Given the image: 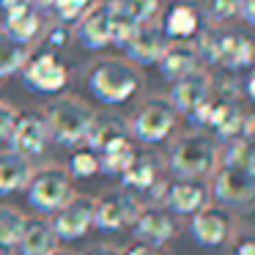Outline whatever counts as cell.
<instances>
[{"mask_svg":"<svg viewBox=\"0 0 255 255\" xmlns=\"http://www.w3.org/2000/svg\"><path fill=\"white\" fill-rule=\"evenodd\" d=\"M211 189H214V198L220 203L228 206L250 203L255 195V170L217 165V170L211 173Z\"/></svg>","mask_w":255,"mask_h":255,"instance_id":"30bf717a","label":"cell"},{"mask_svg":"<svg viewBox=\"0 0 255 255\" xmlns=\"http://www.w3.org/2000/svg\"><path fill=\"white\" fill-rule=\"evenodd\" d=\"M217 165H228V167H247V170H255V148L253 140H231L220 148L217 154Z\"/></svg>","mask_w":255,"mask_h":255,"instance_id":"484cf974","label":"cell"},{"mask_svg":"<svg viewBox=\"0 0 255 255\" xmlns=\"http://www.w3.org/2000/svg\"><path fill=\"white\" fill-rule=\"evenodd\" d=\"M140 211V200L127 189H110V192L94 198V225L99 231H121L124 225H132Z\"/></svg>","mask_w":255,"mask_h":255,"instance_id":"ba28073f","label":"cell"},{"mask_svg":"<svg viewBox=\"0 0 255 255\" xmlns=\"http://www.w3.org/2000/svg\"><path fill=\"white\" fill-rule=\"evenodd\" d=\"M0 33L6 36V39L17 41V44L30 47L41 36V14L36 8H19V11L3 14Z\"/></svg>","mask_w":255,"mask_h":255,"instance_id":"44dd1931","label":"cell"},{"mask_svg":"<svg viewBox=\"0 0 255 255\" xmlns=\"http://www.w3.org/2000/svg\"><path fill=\"white\" fill-rule=\"evenodd\" d=\"M14 118H17V110H14L8 102L0 99V140L8 137V132H11V127H14Z\"/></svg>","mask_w":255,"mask_h":255,"instance_id":"e575fe53","label":"cell"},{"mask_svg":"<svg viewBox=\"0 0 255 255\" xmlns=\"http://www.w3.org/2000/svg\"><path fill=\"white\" fill-rule=\"evenodd\" d=\"M50 255H77V253H72V250H63V247H55Z\"/></svg>","mask_w":255,"mask_h":255,"instance_id":"b9f144b4","label":"cell"},{"mask_svg":"<svg viewBox=\"0 0 255 255\" xmlns=\"http://www.w3.org/2000/svg\"><path fill=\"white\" fill-rule=\"evenodd\" d=\"M69 178H91L99 173V156L94 154L91 148H80L72 154V159H69Z\"/></svg>","mask_w":255,"mask_h":255,"instance_id":"1f68e13d","label":"cell"},{"mask_svg":"<svg viewBox=\"0 0 255 255\" xmlns=\"http://www.w3.org/2000/svg\"><path fill=\"white\" fill-rule=\"evenodd\" d=\"M167 44L170 41H167L165 30H162V22L151 19V22H143L134 28V33L129 36L124 52H127V61L132 66H151V63L159 61V55L165 52Z\"/></svg>","mask_w":255,"mask_h":255,"instance_id":"7c38bea8","label":"cell"},{"mask_svg":"<svg viewBox=\"0 0 255 255\" xmlns=\"http://www.w3.org/2000/svg\"><path fill=\"white\" fill-rule=\"evenodd\" d=\"M33 176V162L14 151H0V195H14L28 187Z\"/></svg>","mask_w":255,"mask_h":255,"instance_id":"7402d4cb","label":"cell"},{"mask_svg":"<svg viewBox=\"0 0 255 255\" xmlns=\"http://www.w3.org/2000/svg\"><path fill=\"white\" fill-rule=\"evenodd\" d=\"M22 83L33 94H61L69 83V69L63 66V61L50 50H36L30 52V58L22 66Z\"/></svg>","mask_w":255,"mask_h":255,"instance_id":"8992f818","label":"cell"},{"mask_svg":"<svg viewBox=\"0 0 255 255\" xmlns=\"http://www.w3.org/2000/svg\"><path fill=\"white\" fill-rule=\"evenodd\" d=\"M176 228L178 225L173 214L165 211L162 206H143L132 220V233L137 236V242L151 244V247H162L165 242H170L176 236Z\"/></svg>","mask_w":255,"mask_h":255,"instance_id":"4fadbf2b","label":"cell"},{"mask_svg":"<svg viewBox=\"0 0 255 255\" xmlns=\"http://www.w3.org/2000/svg\"><path fill=\"white\" fill-rule=\"evenodd\" d=\"M195 8H200L211 25H222L236 17L239 0H195Z\"/></svg>","mask_w":255,"mask_h":255,"instance_id":"4dcf8cb0","label":"cell"},{"mask_svg":"<svg viewBox=\"0 0 255 255\" xmlns=\"http://www.w3.org/2000/svg\"><path fill=\"white\" fill-rule=\"evenodd\" d=\"M85 255H124L118 247H113V244H99V247H91Z\"/></svg>","mask_w":255,"mask_h":255,"instance_id":"ab89813d","label":"cell"},{"mask_svg":"<svg viewBox=\"0 0 255 255\" xmlns=\"http://www.w3.org/2000/svg\"><path fill=\"white\" fill-rule=\"evenodd\" d=\"M211 91V74L209 72H195V74H187V77L176 80L170 85V94H167V102L173 105V110L181 113V116H192L200 105L206 102Z\"/></svg>","mask_w":255,"mask_h":255,"instance_id":"5bb4252c","label":"cell"},{"mask_svg":"<svg viewBox=\"0 0 255 255\" xmlns=\"http://www.w3.org/2000/svg\"><path fill=\"white\" fill-rule=\"evenodd\" d=\"M134 154H137V148H134L132 137L113 140L105 148L96 151V156H99V170L105 173V176H121L129 167V162L134 159Z\"/></svg>","mask_w":255,"mask_h":255,"instance_id":"d4e9b609","label":"cell"},{"mask_svg":"<svg viewBox=\"0 0 255 255\" xmlns=\"http://www.w3.org/2000/svg\"><path fill=\"white\" fill-rule=\"evenodd\" d=\"M189 236L200 247H220L233 236V217L222 206H203L198 214H192Z\"/></svg>","mask_w":255,"mask_h":255,"instance_id":"8fae6325","label":"cell"},{"mask_svg":"<svg viewBox=\"0 0 255 255\" xmlns=\"http://www.w3.org/2000/svg\"><path fill=\"white\" fill-rule=\"evenodd\" d=\"M25 228V214L14 206H0V247H14Z\"/></svg>","mask_w":255,"mask_h":255,"instance_id":"f1b7e54d","label":"cell"},{"mask_svg":"<svg viewBox=\"0 0 255 255\" xmlns=\"http://www.w3.org/2000/svg\"><path fill=\"white\" fill-rule=\"evenodd\" d=\"M33 8L39 11V8H50V0H33Z\"/></svg>","mask_w":255,"mask_h":255,"instance_id":"60d3db41","label":"cell"},{"mask_svg":"<svg viewBox=\"0 0 255 255\" xmlns=\"http://www.w3.org/2000/svg\"><path fill=\"white\" fill-rule=\"evenodd\" d=\"M236 17H242L244 25H255V0H239Z\"/></svg>","mask_w":255,"mask_h":255,"instance_id":"d590c367","label":"cell"},{"mask_svg":"<svg viewBox=\"0 0 255 255\" xmlns=\"http://www.w3.org/2000/svg\"><path fill=\"white\" fill-rule=\"evenodd\" d=\"M28 58H30V47L17 44V41L6 39V36L0 33V80L14 72H22Z\"/></svg>","mask_w":255,"mask_h":255,"instance_id":"4316f807","label":"cell"},{"mask_svg":"<svg viewBox=\"0 0 255 255\" xmlns=\"http://www.w3.org/2000/svg\"><path fill=\"white\" fill-rule=\"evenodd\" d=\"M118 6L129 14L137 25L151 22L159 14V0H118Z\"/></svg>","mask_w":255,"mask_h":255,"instance_id":"d6a6232c","label":"cell"},{"mask_svg":"<svg viewBox=\"0 0 255 255\" xmlns=\"http://www.w3.org/2000/svg\"><path fill=\"white\" fill-rule=\"evenodd\" d=\"M124 255H167V253L162 247H151V244H140L137 242L134 247H129Z\"/></svg>","mask_w":255,"mask_h":255,"instance_id":"8d00e7d4","label":"cell"},{"mask_svg":"<svg viewBox=\"0 0 255 255\" xmlns=\"http://www.w3.org/2000/svg\"><path fill=\"white\" fill-rule=\"evenodd\" d=\"M143 88V74L124 58H102L88 72V91L102 105H124Z\"/></svg>","mask_w":255,"mask_h":255,"instance_id":"6da1fadb","label":"cell"},{"mask_svg":"<svg viewBox=\"0 0 255 255\" xmlns=\"http://www.w3.org/2000/svg\"><path fill=\"white\" fill-rule=\"evenodd\" d=\"M25 189H28L30 209L39 217L55 214V211L74 195L69 173L58 165H44V167H39V170H33V176H30V181Z\"/></svg>","mask_w":255,"mask_h":255,"instance_id":"277c9868","label":"cell"},{"mask_svg":"<svg viewBox=\"0 0 255 255\" xmlns=\"http://www.w3.org/2000/svg\"><path fill=\"white\" fill-rule=\"evenodd\" d=\"M233 255H255V242L250 236L239 239V242L233 244Z\"/></svg>","mask_w":255,"mask_h":255,"instance_id":"f35d334b","label":"cell"},{"mask_svg":"<svg viewBox=\"0 0 255 255\" xmlns=\"http://www.w3.org/2000/svg\"><path fill=\"white\" fill-rule=\"evenodd\" d=\"M121 178L127 189L145 192L151 184H156L162 178V156L154 154V151H137L134 159L129 162V167L121 173Z\"/></svg>","mask_w":255,"mask_h":255,"instance_id":"ffe728a7","label":"cell"},{"mask_svg":"<svg viewBox=\"0 0 255 255\" xmlns=\"http://www.w3.org/2000/svg\"><path fill=\"white\" fill-rule=\"evenodd\" d=\"M47 121V132L55 143L66 145H83L85 134H88V127L94 121L96 113L85 105L77 96H58L47 105V110L41 113Z\"/></svg>","mask_w":255,"mask_h":255,"instance_id":"3957f363","label":"cell"},{"mask_svg":"<svg viewBox=\"0 0 255 255\" xmlns=\"http://www.w3.org/2000/svg\"><path fill=\"white\" fill-rule=\"evenodd\" d=\"M156 66H159L162 80H167V83H176V80L187 77V74L200 72V61H198L192 41H170L165 47V52L159 55Z\"/></svg>","mask_w":255,"mask_h":255,"instance_id":"e0dca14e","label":"cell"},{"mask_svg":"<svg viewBox=\"0 0 255 255\" xmlns=\"http://www.w3.org/2000/svg\"><path fill=\"white\" fill-rule=\"evenodd\" d=\"M0 255H14L11 247H0Z\"/></svg>","mask_w":255,"mask_h":255,"instance_id":"7bdbcfd3","label":"cell"},{"mask_svg":"<svg viewBox=\"0 0 255 255\" xmlns=\"http://www.w3.org/2000/svg\"><path fill=\"white\" fill-rule=\"evenodd\" d=\"M118 137H129L127 124H124L118 116L102 113V116H94V121H91L88 134H85L83 143H85V148H91L96 154L99 148H105L107 143H113V140H118Z\"/></svg>","mask_w":255,"mask_h":255,"instance_id":"cb8c5ba5","label":"cell"},{"mask_svg":"<svg viewBox=\"0 0 255 255\" xmlns=\"http://www.w3.org/2000/svg\"><path fill=\"white\" fill-rule=\"evenodd\" d=\"M217 140L206 132H187L173 143L170 148V173L181 181H200L217 170Z\"/></svg>","mask_w":255,"mask_h":255,"instance_id":"7a4b0ae2","label":"cell"},{"mask_svg":"<svg viewBox=\"0 0 255 255\" xmlns=\"http://www.w3.org/2000/svg\"><path fill=\"white\" fill-rule=\"evenodd\" d=\"M96 0H50V11L58 19V25H74Z\"/></svg>","mask_w":255,"mask_h":255,"instance_id":"f546056e","label":"cell"},{"mask_svg":"<svg viewBox=\"0 0 255 255\" xmlns=\"http://www.w3.org/2000/svg\"><path fill=\"white\" fill-rule=\"evenodd\" d=\"M209 203V187L203 181H173L167 184L165 200H162V209L170 211V214H198L203 206Z\"/></svg>","mask_w":255,"mask_h":255,"instance_id":"2e32d148","label":"cell"},{"mask_svg":"<svg viewBox=\"0 0 255 255\" xmlns=\"http://www.w3.org/2000/svg\"><path fill=\"white\" fill-rule=\"evenodd\" d=\"M52 233L61 242H74L88 233L94 225V198L91 195H72L50 220Z\"/></svg>","mask_w":255,"mask_h":255,"instance_id":"9c48e42d","label":"cell"},{"mask_svg":"<svg viewBox=\"0 0 255 255\" xmlns=\"http://www.w3.org/2000/svg\"><path fill=\"white\" fill-rule=\"evenodd\" d=\"M105 3H107V11H110V44H116V47L124 50L127 41H129V36L134 33V28H137V22L118 6V0H105Z\"/></svg>","mask_w":255,"mask_h":255,"instance_id":"83f0119b","label":"cell"},{"mask_svg":"<svg viewBox=\"0 0 255 255\" xmlns=\"http://www.w3.org/2000/svg\"><path fill=\"white\" fill-rule=\"evenodd\" d=\"M0 8H3V14L19 11V8H33V0H0Z\"/></svg>","mask_w":255,"mask_h":255,"instance_id":"74e56055","label":"cell"},{"mask_svg":"<svg viewBox=\"0 0 255 255\" xmlns=\"http://www.w3.org/2000/svg\"><path fill=\"white\" fill-rule=\"evenodd\" d=\"M72 36L85 47V50H102L110 44V11L107 3H94L83 17L77 19V28L72 30Z\"/></svg>","mask_w":255,"mask_h":255,"instance_id":"9a60e30c","label":"cell"},{"mask_svg":"<svg viewBox=\"0 0 255 255\" xmlns=\"http://www.w3.org/2000/svg\"><path fill=\"white\" fill-rule=\"evenodd\" d=\"M253 63V41L247 33H228L220 30V52H217V69H225V72H242L250 69Z\"/></svg>","mask_w":255,"mask_h":255,"instance_id":"ac0fdd59","label":"cell"},{"mask_svg":"<svg viewBox=\"0 0 255 255\" xmlns=\"http://www.w3.org/2000/svg\"><path fill=\"white\" fill-rule=\"evenodd\" d=\"M8 151L33 159V156L44 154L47 143H50V132H47V121L39 110H22L14 118V127L8 132Z\"/></svg>","mask_w":255,"mask_h":255,"instance_id":"52a82bcc","label":"cell"},{"mask_svg":"<svg viewBox=\"0 0 255 255\" xmlns=\"http://www.w3.org/2000/svg\"><path fill=\"white\" fill-rule=\"evenodd\" d=\"M162 30H165L167 41H192L195 33L200 30V17L198 8L189 6V3H178L167 11L165 22H162Z\"/></svg>","mask_w":255,"mask_h":255,"instance_id":"603a6c76","label":"cell"},{"mask_svg":"<svg viewBox=\"0 0 255 255\" xmlns=\"http://www.w3.org/2000/svg\"><path fill=\"white\" fill-rule=\"evenodd\" d=\"M176 121H178V113L173 110L167 96H151L134 110L127 129H129V137L140 140L143 145H154V143H162L176 129Z\"/></svg>","mask_w":255,"mask_h":255,"instance_id":"5b68a950","label":"cell"},{"mask_svg":"<svg viewBox=\"0 0 255 255\" xmlns=\"http://www.w3.org/2000/svg\"><path fill=\"white\" fill-rule=\"evenodd\" d=\"M69 41H72V30L66 28V25H52L50 30L44 33V39H41V50H50V52H55V47L61 50V47H66Z\"/></svg>","mask_w":255,"mask_h":255,"instance_id":"836d02e7","label":"cell"},{"mask_svg":"<svg viewBox=\"0 0 255 255\" xmlns=\"http://www.w3.org/2000/svg\"><path fill=\"white\" fill-rule=\"evenodd\" d=\"M19 255H50L58 247V239L52 233V225L47 217H25V228L19 233Z\"/></svg>","mask_w":255,"mask_h":255,"instance_id":"d6986e66","label":"cell"}]
</instances>
